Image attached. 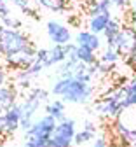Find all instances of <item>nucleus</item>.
Wrapping results in <instances>:
<instances>
[{"mask_svg": "<svg viewBox=\"0 0 136 147\" xmlns=\"http://www.w3.org/2000/svg\"><path fill=\"white\" fill-rule=\"evenodd\" d=\"M52 95L61 98L65 103L86 105L94 95V88L91 82L75 79V77H58L52 84Z\"/></svg>", "mask_w": 136, "mask_h": 147, "instance_id": "nucleus-1", "label": "nucleus"}, {"mask_svg": "<svg viewBox=\"0 0 136 147\" xmlns=\"http://www.w3.org/2000/svg\"><path fill=\"white\" fill-rule=\"evenodd\" d=\"M31 44L30 37L17 28H5L0 25V56H12L16 53H21Z\"/></svg>", "mask_w": 136, "mask_h": 147, "instance_id": "nucleus-2", "label": "nucleus"}, {"mask_svg": "<svg viewBox=\"0 0 136 147\" xmlns=\"http://www.w3.org/2000/svg\"><path fill=\"white\" fill-rule=\"evenodd\" d=\"M47 98H49V93L44 88H31V91L26 95V98L19 103V107H21V123H19V128L21 130L26 131L31 126V123L35 121L37 110L40 109V103L47 102Z\"/></svg>", "mask_w": 136, "mask_h": 147, "instance_id": "nucleus-3", "label": "nucleus"}, {"mask_svg": "<svg viewBox=\"0 0 136 147\" xmlns=\"http://www.w3.org/2000/svg\"><path fill=\"white\" fill-rule=\"evenodd\" d=\"M122 100H124V89L119 88V89L112 91L110 95H107L101 100L96 102L94 110H96V114L101 116V117H117L124 110Z\"/></svg>", "mask_w": 136, "mask_h": 147, "instance_id": "nucleus-4", "label": "nucleus"}, {"mask_svg": "<svg viewBox=\"0 0 136 147\" xmlns=\"http://www.w3.org/2000/svg\"><path fill=\"white\" fill-rule=\"evenodd\" d=\"M75 121L72 117H65L56 124L54 131L51 135V147H72L75 137Z\"/></svg>", "mask_w": 136, "mask_h": 147, "instance_id": "nucleus-5", "label": "nucleus"}, {"mask_svg": "<svg viewBox=\"0 0 136 147\" xmlns=\"http://www.w3.org/2000/svg\"><path fill=\"white\" fill-rule=\"evenodd\" d=\"M35 54H37V47L35 44L31 42L26 49H23L21 53H16L12 56H5L4 58V63H5V68H12V70H25L28 68L30 65L35 63Z\"/></svg>", "mask_w": 136, "mask_h": 147, "instance_id": "nucleus-6", "label": "nucleus"}, {"mask_svg": "<svg viewBox=\"0 0 136 147\" xmlns=\"http://www.w3.org/2000/svg\"><path fill=\"white\" fill-rule=\"evenodd\" d=\"M136 46V30L133 26H122L117 39H115V46L113 49L119 53L121 58H127L131 51Z\"/></svg>", "mask_w": 136, "mask_h": 147, "instance_id": "nucleus-7", "label": "nucleus"}, {"mask_svg": "<svg viewBox=\"0 0 136 147\" xmlns=\"http://www.w3.org/2000/svg\"><path fill=\"white\" fill-rule=\"evenodd\" d=\"M56 124H58V121L52 116L44 114V116H40L38 119H35L31 123V126L28 128L25 133H26V137H46V138H51Z\"/></svg>", "mask_w": 136, "mask_h": 147, "instance_id": "nucleus-8", "label": "nucleus"}, {"mask_svg": "<svg viewBox=\"0 0 136 147\" xmlns=\"http://www.w3.org/2000/svg\"><path fill=\"white\" fill-rule=\"evenodd\" d=\"M47 37L56 46H65L72 42V32L66 25L58 21H47Z\"/></svg>", "mask_w": 136, "mask_h": 147, "instance_id": "nucleus-9", "label": "nucleus"}, {"mask_svg": "<svg viewBox=\"0 0 136 147\" xmlns=\"http://www.w3.org/2000/svg\"><path fill=\"white\" fill-rule=\"evenodd\" d=\"M75 44L80 46V47H86V49H89V51H92V53L100 51V47H101L100 35L92 33L91 30H82V32L77 33V37H75Z\"/></svg>", "mask_w": 136, "mask_h": 147, "instance_id": "nucleus-10", "label": "nucleus"}, {"mask_svg": "<svg viewBox=\"0 0 136 147\" xmlns=\"http://www.w3.org/2000/svg\"><path fill=\"white\" fill-rule=\"evenodd\" d=\"M72 46H73V42L65 44V46H56V44H52V47L49 49V56H47V61H46V68H51L54 65H61L66 60Z\"/></svg>", "mask_w": 136, "mask_h": 147, "instance_id": "nucleus-11", "label": "nucleus"}, {"mask_svg": "<svg viewBox=\"0 0 136 147\" xmlns=\"http://www.w3.org/2000/svg\"><path fill=\"white\" fill-rule=\"evenodd\" d=\"M4 116H5V135H12L16 130H19V123H21V107H19V103H14L11 109H7Z\"/></svg>", "mask_w": 136, "mask_h": 147, "instance_id": "nucleus-12", "label": "nucleus"}, {"mask_svg": "<svg viewBox=\"0 0 136 147\" xmlns=\"http://www.w3.org/2000/svg\"><path fill=\"white\" fill-rule=\"evenodd\" d=\"M17 91L14 84H4L0 86V112H5L7 109H11L16 103Z\"/></svg>", "mask_w": 136, "mask_h": 147, "instance_id": "nucleus-13", "label": "nucleus"}, {"mask_svg": "<svg viewBox=\"0 0 136 147\" xmlns=\"http://www.w3.org/2000/svg\"><path fill=\"white\" fill-rule=\"evenodd\" d=\"M112 20V14L110 12H105V14H96V16H91L89 18V30L96 35H100L105 32L108 21Z\"/></svg>", "mask_w": 136, "mask_h": 147, "instance_id": "nucleus-14", "label": "nucleus"}, {"mask_svg": "<svg viewBox=\"0 0 136 147\" xmlns=\"http://www.w3.org/2000/svg\"><path fill=\"white\" fill-rule=\"evenodd\" d=\"M121 28H122V25H121L119 20H113V18H112V20L108 21V25H107V28L103 32L105 40H107V47H113L115 46V39H117Z\"/></svg>", "mask_w": 136, "mask_h": 147, "instance_id": "nucleus-15", "label": "nucleus"}, {"mask_svg": "<svg viewBox=\"0 0 136 147\" xmlns=\"http://www.w3.org/2000/svg\"><path fill=\"white\" fill-rule=\"evenodd\" d=\"M119 124L126 126L127 130H136V107H127L115 117Z\"/></svg>", "mask_w": 136, "mask_h": 147, "instance_id": "nucleus-16", "label": "nucleus"}, {"mask_svg": "<svg viewBox=\"0 0 136 147\" xmlns=\"http://www.w3.org/2000/svg\"><path fill=\"white\" fill-rule=\"evenodd\" d=\"M44 110H46V114L52 116L58 123L63 121V119L66 117V116H65V102H63L61 98H58V100H54V102H49Z\"/></svg>", "mask_w": 136, "mask_h": 147, "instance_id": "nucleus-17", "label": "nucleus"}, {"mask_svg": "<svg viewBox=\"0 0 136 147\" xmlns=\"http://www.w3.org/2000/svg\"><path fill=\"white\" fill-rule=\"evenodd\" d=\"M124 89V100H122V107H136V79L131 81L129 84L122 86Z\"/></svg>", "mask_w": 136, "mask_h": 147, "instance_id": "nucleus-18", "label": "nucleus"}, {"mask_svg": "<svg viewBox=\"0 0 136 147\" xmlns=\"http://www.w3.org/2000/svg\"><path fill=\"white\" fill-rule=\"evenodd\" d=\"M37 5L54 12H65L68 9V0H35Z\"/></svg>", "mask_w": 136, "mask_h": 147, "instance_id": "nucleus-19", "label": "nucleus"}, {"mask_svg": "<svg viewBox=\"0 0 136 147\" xmlns=\"http://www.w3.org/2000/svg\"><path fill=\"white\" fill-rule=\"evenodd\" d=\"M119 60H121V56H119V53L115 51L113 47H107V49L100 54V58H98V61H101V63H105V65H108V67H113Z\"/></svg>", "mask_w": 136, "mask_h": 147, "instance_id": "nucleus-20", "label": "nucleus"}, {"mask_svg": "<svg viewBox=\"0 0 136 147\" xmlns=\"http://www.w3.org/2000/svg\"><path fill=\"white\" fill-rule=\"evenodd\" d=\"M75 53H77V58H79V61H82L84 65H92V63L98 61V58H96V53H92V51H89V49H86V47L77 46Z\"/></svg>", "mask_w": 136, "mask_h": 147, "instance_id": "nucleus-21", "label": "nucleus"}, {"mask_svg": "<svg viewBox=\"0 0 136 147\" xmlns=\"http://www.w3.org/2000/svg\"><path fill=\"white\" fill-rule=\"evenodd\" d=\"M112 0H98L94 5L87 7V12H89V18L91 16H96V14H105V12H110V7H112Z\"/></svg>", "mask_w": 136, "mask_h": 147, "instance_id": "nucleus-22", "label": "nucleus"}, {"mask_svg": "<svg viewBox=\"0 0 136 147\" xmlns=\"http://www.w3.org/2000/svg\"><path fill=\"white\" fill-rule=\"evenodd\" d=\"M51 145V138L46 137H26L25 147H49Z\"/></svg>", "mask_w": 136, "mask_h": 147, "instance_id": "nucleus-23", "label": "nucleus"}, {"mask_svg": "<svg viewBox=\"0 0 136 147\" xmlns=\"http://www.w3.org/2000/svg\"><path fill=\"white\" fill-rule=\"evenodd\" d=\"M94 138H96L94 133L82 130V131H77V133H75V137H73V144L82 145V144H87V142H91V140H94Z\"/></svg>", "mask_w": 136, "mask_h": 147, "instance_id": "nucleus-24", "label": "nucleus"}, {"mask_svg": "<svg viewBox=\"0 0 136 147\" xmlns=\"http://www.w3.org/2000/svg\"><path fill=\"white\" fill-rule=\"evenodd\" d=\"M0 23H2V26H5V28H21V21H17V20H14V18H11V16H5V18H2L0 20Z\"/></svg>", "mask_w": 136, "mask_h": 147, "instance_id": "nucleus-25", "label": "nucleus"}, {"mask_svg": "<svg viewBox=\"0 0 136 147\" xmlns=\"http://www.w3.org/2000/svg\"><path fill=\"white\" fill-rule=\"evenodd\" d=\"M47 56H49V49H37V54H35V61L42 63L44 68H46V61H47Z\"/></svg>", "mask_w": 136, "mask_h": 147, "instance_id": "nucleus-26", "label": "nucleus"}, {"mask_svg": "<svg viewBox=\"0 0 136 147\" xmlns=\"http://www.w3.org/2000/svg\"><path fill=\"white\" fill-rule=\"evenodd\" d=\"M126 63L129 65V68H131V70H134V72H136V46H134V49L131 51V54L126 58Z\"/></svg>", "mask_w": 136, "mask_h": 147, "instance_id": "nucleus-27", "label": "nucleus"}, {"mask_svg": "<svg viewBox=\"0 0 136 147\" xmlns=\"http://www.w3.org/2000/svg\"><path fill=\"white\" fill-rule=\"evenodd\" d=\"M5 16H11V9H9V5H7V2L4 0V2L0 4V20H2V18H5Z\"/></svg>", "mask_w": 136, "mask_h": 147, "instance_id": "nucleus-28", "label": "nucleus"}, {"mask_svg": "<svg viewBox=\"0 0 136 147\" xmlns=\"http://www.w3.org/2000/svg\"><path fill=\"white\" fill-rule=\"evenodd\" d=\"M82 130H86V131H91V133H94V135H96V131H98V128H96V124H94L92 121H86V123H84V126H82Z\"/></svg>", "mask_w": 136, "mask_h": 147, "instance_id": "nucleus-29", "label": "nucleus"}, {"mask_svg": "<svg viewBox=\"0 0 136 147\" xmlns=\"http://www.w3.org/2000/svg\"><path fill=\"white\" fill-rule=\"evenodd\" d=\"M33 0H12V4L17 5L19 9H25V7H30Z\"/></svg>", "mask_w": 136, "mask_h": 147, "instance_id": "nucleus-30", "label": "nucleus"}, {"mask_svg": "<svg viewBox=\"0 0 136 147\" xmlns=\"http://www.w3.org/2000/svg\"><path fill=\"white\" fill-rule=\"evenodd\" d=\"M7 81V72H5V67L0 63V86H4Z\"/></svg>", "mask_w": 136, "mask_h": 147, "instance_id": "nucleus-31", "label": "nucleus"}, {"mask_svg": "<svg viewBox=\"0 0 136 147\" xmlns=\"http://www.w3.org/2000/svg\"><path fill=\"white\" fill-rule=\"evenodd\" d=\"M92 147H107V138L105 137H98L92 142Z\"/></svg>", "mask_w": 136, "mask_h": 147, "instance_id": "nucleus-32", "label": "nucleus"}, {"mask_svg": "<svg viewBox=\"0 0 136 147\" xmlns=\"http://www.w3.org/2000/svg\"><path fill=\"white\" fill-rule=\"evenodd\" d=\"M112 4L117 5V7H121V9H124V7H127L131 4V0H112Z\"/></svg>", "mask_w": 136, "mask_h": 147, "instance_id": "nucleus-33", "label": "nucleus"}, {"mask_svg": "<svg viewBox=\"0 0 136 147\" xmlns=\"http://www.w3.org/2000/svg\"><path fill=\"white\" fill-rule=\"evenodd\" d=\"M5 133V116L4 112H0V135Z\"/></svg>", "mask_w": 136, "mask_h": 147, "instance_id": "nucleus-34", "label": "nucleus"}, {"mask_svg": "<svg viewBox=\"0 0 136 147\" xmlns=\"http://www.w3.org/2000/svg\"><path fill=\"white\" fill-rule=\"evenodd\" d=\"M131 26L136 30V7H134L133 12H131Z\"/></svg>", "mask_w": 136, "mask_h": 147, "instance_id": "nucleus-35", "label": "nucleus"}, {"mask_svg": "<svg viewBox=\"0 0 136 147\" xmlns=\"http://www.w3.org/2000/svg\"><path fill=\"white\" fill-rule=\"evenodd\" d=\"M80 2H84V4H86L87 7H91V5H94L96 2H98V0H80Z\"/></svg>", "mask_w": 136, "mask_h": 147, "instance_id": "nucleus-36", "label": "nucleus"}, {"mask_svg": "<svg viewBox=\"0 0 136 147\" xmlns=\"http://www.w3.org/2000/svg\"><path fill=\"white\" fill-rule=\"evenodd\" d=\"M131 145H133V147H136V140H133V144H131Z\"/></svg>", "mask_w": 136, "mask_h": 147, "instance_id": "nucleus-37", "label": "nucleus"}, {"mask_svg": "<svg viewBox=\"0 0 136 147\" xmlns=\"http://www.w3.org/2000/svg\"><path fill=\"white\" fill-rule=\"evenodd\" d=\"M133 5H134V7H136V0H133Z\"/></svg>", "mask_w": 136, "mask_h": 147, "instance_id": "nucleus-38", "label": "nucleus"}, {"mask_svg": "<svg viewBox=\"0 0 136 147\" xmlns=\"http://www.w3.org/2000/svg\"><path fill=\"white\" fill-rule=\"evenodd\" d=\"M2 2H4V0H0V4H2Z\"/></svg>", "mask_w": 136, "mask_h": 147, "instance_id": "nucleus-39", "label": "nucleus"}]
</instances>
